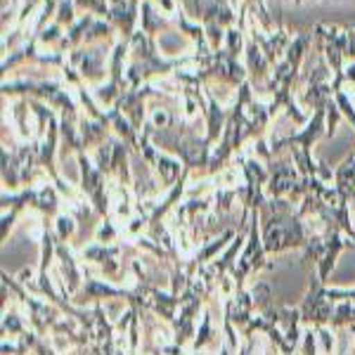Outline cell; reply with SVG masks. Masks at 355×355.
Instances as JSON below:
<instances>
[{
	"instance_id": "obj_2",
	"label": "cell",
	"mask_w": 355,
	"mask_h": 355,
	"mask_svg": "<svg viewBox=\"0 0 355 355\" xmlns=\"http://www.w3.org/2000/svg\"><path fill=\"white\" fill-rule=\"evenodd\" d=\"M331 318H334V301L327 296V289H322V282L315 275L311 277V287H308L306 301L301 306V322L322 327V324L331 322Z\"/></svg>"
},
{
	"instance_id": "obj_3",
	"label": "cell",
	"mask_w": 355,
	"mask_h": 355,
	"mask_svg": "<svg viewBox=\"0 0 355 355\" xmlns=\"http://www.w3.org/2000/svg\"><path fill=\"white\" fill-rule=\"evenodd\" d=\"M266 246H263V237H261V225H259V214H254L251 218V232H249V242H246V251L242 254L237 266L232 268L234 272V289H242L244 277L249 272H256L266 266Z\"/></svg>"
},
{
	"instance_id": "obj_1",
	"label": "cell",
	"mask_w": 355,
	"mask_h": 355,
	"mask_svg": "<svg viewBox=\"0 0 355 355\" xmlns=\"http://www.w3.org/2000/svg\"><path fill=\"white\" fill-rule=\"evenodd\" d=\"M311 234L306 232L303 223L291 216L287 202H270L263 206V246L268 254H279L287 249L308 246Z\"/></svg>"
},
{
	"instance_id": "obj_4",
	"label": "cell",
	"mask_w": 355,
	"mask_h": 355,
	"mask_svg": "<svg viewBox=\"0 0 355 355\" xmlns=\"http://www.w3.org/2000/svg\"><path fill=\"white\" fill-rule=\"evenodd\" d=\"M55 237H57V242H67L69 237L73 234V230H76V223H73L71 216H57V223H55Z\"/></svg>"
}]
</instances>
